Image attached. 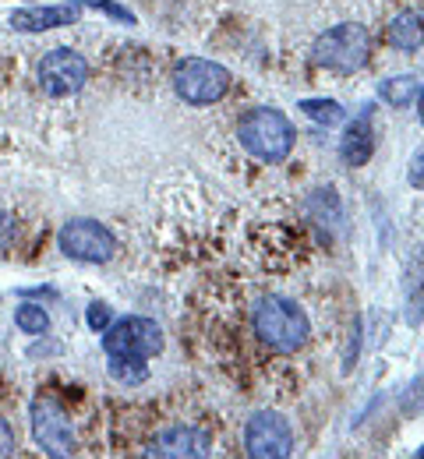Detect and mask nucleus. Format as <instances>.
Segmentation results:
<instances>
[{
  "label": "nucleus",
  "mask_w": 424,
  "mask_h": 459,
  "mask_svg": "<svg viewBox=\"0 0 424 459\" xmlns=\"http://www.w3.org/2000/svg\"><path fill=\"white\" fill-rule=\"evenodd\" d=\"M251 329L262 343L276 353H294L307 343L311 336V322L298 300L283 297V293H269L255 304L251 311Z\"/></svg>",
  "instance_id": "1"
},
{
  "label": "nucleus",
  "mask_w": 424,
  "mask_h": 459,
  "mask_svg": "<svg viewBox=\"0 0 424 459\" xmlns=\"http://www.w3.org/2000/svg\"><path fill=\"white\" fill-rule=\"evenodd\" d=\"M241 149L262 163H283L294 152V124L273 107H255L241 117L238 127Z\"/></svg>",
  "instance_id": "2"
},
{
  "label": "nucleus",
  "mask_w": 424,
  "mask_h": 459,
  "mask_svg": "<svg viewBox=\"0 0 424 459\" xmlns=\"http://www.w3.org/2000/svg\"><path fill=\"white\" fill-rule=\"evenodd\" d=\"M368 54H371V36L368 29L358 25V22H343L329 32H322L315 39V50H311V60L333 74H354L368 64Z\"/></svg>",
  "instance_id": "3"
},
{
  "label": "nucleus",
  "mask_w": 424,
  "mask_h": 459,
  "mask_svg": "<svg viewBox=\"0 0 424 459\" xmlns=\"http://www.w3.org/2000/svg\"><path fill=\"white\" fill-rule=\"evenodd\" d=\"M174 92L187 107H212L230 92V71L216 60L187 57L174 67Z\"/></svg>",
  "instance_id": "4"
},
{
  "label": "nucleus",
  "mask_w": 424,
  "mask_h": 459,
  "mask_svg": "<svg viewBox=\"0 0 424 459\" xmlns=\"http://www.w3.org/2000/svg\"><path fill=\"white\" fill-rule=\"evenodd\" d=\"M103 350L107 357H134V360H149L163 350V329L152 318L142 315H127L121 322L107 325L103 333Z\"/></svg>",
  "instance_id": "5"
},
{
  "label": "nucleus",
  "mask_w": 424,
  "mask_h": 459,
  "mask_svg": "<svg viewBox=\"0 0 424 459\" xmlns=\"http://www.w3.org/2000/svg\"><path fill=\"white\" fill-rule=\"evenodd\" d=\"M57 244H61V251L67 258L92 262V265L110 262L114 251H117L114 233L103 223H96V220H71V223H64L61 233H57Z\"/></svg>",
  "instance_id": "6"
},
{
  "label": "nucleus",
  "mask_w": 424,
  "mask_h": 459,
  "mask_svg": "<svg viewBox=\"0 0 424 459\" xmlns=\"http://www.w3.org/2000/svg\"><path fill=\"white\" fill-rule=\"evenodd\" d=\"M244 449L251 459H283L294 453V431L276 410H258L244 428Z\"/></svg>",
  "instance_id": "7"
},
{
  "label": "nucleus",
  "mask_w": 424,
  "mask_h": 459,
  "mask_svg": "<svg viewBox=\"0 0 424 459\" xmlns=\"http://www.w3.org/2000/svg\"><path fill=\"white\" fill-rule=\"evenodd\" d=\"M85 82H89V64L71 47H57L39 60V85L54 100H67V96L82 92Z\"/></svg>",
  "instance_id": "8"
},
{
  "label": "nucleus",
  "mask_w": 424,
  "mask_h": 459,
  "mask_svg": "<svg viewBox=\"0 0 424 459\" xmlns=\"http://www.w3.org/2000/svg\"><path fill=\"white\" fill-rule=\"evenodd\" d=\"M32 435L43 453L50 456H71L74 453V424L57 400L39 396L32 403Z\"/></svg>",
  "instance_id": "9"
},
{
  "label": "nucleus",
  "mask_w": 424,
  "mask_h": 459,
  "mask_svg": "<svg viewBox=\"0 0 424 459\" xmlns=\"http://www.w3.org/2000/svg\"><path fill=\"white\" fill-rule=\"evenodd\" d=\"M340 156L354 170L375 156V114H371V107H364L361 114L347 124V131L340 138Z\"/></svg>",
  "instance_id": "10"
},
{
  "label": "nucleus",
  "mask_w": 424,
  "mask_h": 459,
  "mask_svg": "<svg viewBox=\"0 0 424 459\" xmlns=\"http://www.w3.org/2000/svg\"><path fill=\"white\" fill-rule=\"evenodd\" d=\"M78 22L74 4H47V7H25L11 14V29L18 32H47V29H64Z\"/></svg>",
  "instance_id": "11"
},
{
  "label": "nucleus",
  "mask_w": 424,
  "mask_h": 459,
  "mask_svg": "<svg viewBox=\"0 0 424 459\" xmlns=\"http://www.w3.org/2000/svg\"><path fill=\"white\" fill-rule=\"evenodd\" d=\"M149 453H156V456H205L209 449H205V438L198 431H191V428H170V431H163L156 438V446Z\"/></svg>",
  "instance_id": "12"
},
{
  "label": "nucleus",
  "mask_w": 424,
  "mask_h": 459,
  "mask_svg": "<svg viewBox=\"0 0 424 459\" xmlns=\"http://www.w3.org/2000/svg\"><path fill=\"white\" fill-rule=\"evenodd\" d=\"M389 47H396V50H418V47H424L421 7H411L400 18H393V25H389Z\"/></svg>",
  "instance_id": "13"
},
{
  "label": "nucleus",
  "mask_w": 424,
  "mask_h": 459,
  "mask_svg": "<svg viewBox=\"0 0 424 459\" xmlns=\"http://www.w3.org/2000/svg\"><path fill=\"white\" fill-rule=\"evenodd\" d=\"M421 82H424L421 74H396V78H389V82L378 85V96L393 110H403V107H411L421 96Z\"/></svg>",
  "instance_id": "14"
},
{
  "label": "nucleus",
  "mask_w": 424,
  "mask_h": 459,
  "mask_svg": "<svg viewBox=\"0 0 424 459\" xmlns=\"http://www.w3.org/2000/svg\"><path fill=\"white\" fill-rule=\"evenodd\" d=\"M301 110H304V117H311L315 124H325V127H336V124H343V117H347V110H343L336 100H304Z\"/></svg>",
  "instance_id": "15"
},
{
  "label": "nucleus",
  "mask_w": 424,
  "mask_h": 459,
  "mask_svg": "<svg viewBox=\"0 0 424 459\" xmlns=\"http://www.w3.org/2000/svg\"><path fill=\"white\" fill-rule=\"evenodd\" d=\"M14 325L25 333V336H43L50 329V315L39 307V304H22L18 315H14Z\"/></svg>",
  "instance_id": "16"
},
{
  "label": "nucleus",
  "mask_w": 424,
  "mask_h": 459,
  "mask_svg": "<svg viewBox=\"0 0 424 459\" xmlns=\"http://www.w3.org/2000/svg\"><path fill=\"white\" fill-rule=\"evenodd\" d=\"M110 375L117 382H142L149 371H145V360H134V357H110Z\"/></svg>",
  "instance_id": "17"
},
{
  "label": "nucleus",
  "mask_w": 424,
  "mask_h": 459,
  "mask_svg": "<svg viewBox=\"0 0 424 459\" xmlns=\"http://www.w3.org/2000/svg\"><path fill=\"white\" fill-rule=\"evenodd\" d=\"M407 180L411 187H424V145L411 156V167H407Z\"/></svg>",
  "instance_id": "18"
},
{
  "label": "nucleus",
  "mask_w": 424,
  "mask_h": 459,
  "mask_svg": "<svg viewBox=\"0 0 424 459\" xmlns=\"http://www.w3.org/2000/svg\"><path fill=\"white\" fill-rule=\"evenodd\" d=\"M107 325H110V307H107V304H92V307H89V329L103 333Z\"/></svg>",
  "instance_id": "19"
},
{
  "label": "nucleus",
  "mask_w": 424,
  "mask_h": 459,
  "mask_svg": "<svg viewBox=\"0 0 424 459\" xmlns=\"http://www.w3.org/2000/svg\"><path fill=\"white\" fill-rule=\"evenodd\" d=\"M14 453V428L0 417V456H11Z\"/></svg>",
  "instance_id": "20"
},
{
  "label": "nucleus",
  "mask_w": 424,
  "mask_h": 459,
  "mask_svg": "<svg viewBox=\"0 0 424 459\" xmlns=\"http://www.w3.org/2000/svg\"><path fill=\"white\" fill-rule=\"evenodd\" d=\"M11 240H14V216L0 212V251H4Z\"/></svg>",
  "instance_id": "21"
},
{
  "label": "nucleus",
  "mask_w": 424,
  "mask_h": 459,
  "mask_svg": "<svg viewBox=\"0 0 424 459\" xmlns=\"http://www.w3.org/2000/svg\"><path fill=\"white\" fill-rule=\"evenodd\" d=\"M92 7H103L107 14H114V18H121V22H131V14L124 11V7H117V4H110V0H89Z\"/></svg>",
  "instance_id": "22"
},
{
  "label": "nucleus",
  "mask_w": 424,
  "mask_h": 459,
  "mask_svg": "<svg viewBox=\"0 0 424 459\" xmlns=\"http://www.w3.org/2000/svg\"><path fill=\"white\" fill-rule=\"evenodd\" d=\"M418 117H421V124H424V85H421V96H418Z\"/></svg>",
  "instance_id": "23"
},
{
  "label": "nucleus",
  "mask_w": 424,
  "mask_h": 459,
  "mask_svg": "<svg viewBox=\"0 0 424 459\" xmlns=\"http://www.w3.org/2000/svg\"><path fill=\"white\" fill-rule=\"evenodd\" d=\"M418 459H424V446H421V449H418Z\"/></svg>",
  "instance_id": "24"
}]
</instances>
